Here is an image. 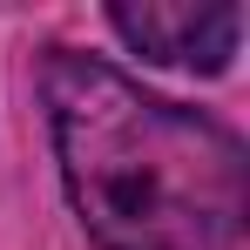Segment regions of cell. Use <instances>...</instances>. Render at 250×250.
Here are the masks:
<instances>
[{
  "label": "cell",
  "mask_w": 250,
  "mask_h": 250,
  "mask_svg": "<svg viewBox=\"0 0 250 250\" xmlns=\"http://www.w3.org/2000/svg\"><path fill=\"white\" fill-rule=\"evenodd\" d=\"M68 196L102 250H230L244 230V149L230 128L142 95L88 54L47 61Z\"/></svg>",
  "instance_id": "6da1fadb"
},
{
  "label": "cell",
  "mask_w": 250,
  "mask_h": 250,
  "mask_svg": "<svg viewBox=\"0 0 250 250\" xmlns=\"http://www.w3.org/2000/svg\"><path fill=\"white\" fill-rule=\"evenodd\" d=\"M115 34H122L135 54L149 61H169V68H230L237 54V34H244V7H189V0H122L108 7Z\"/></svg>",
  "instance_id": "7a4b0ae2"
}]
</instances>
